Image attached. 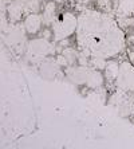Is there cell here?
Returning <instances> with one entry per match:
<instances>
[{
    "label": "cell",
    "instance_id": "obj_12",
    "mask_svg": "<svg viewBox=\"0 0 134 149\" xmlns=\"http://www.w3.org/2000/svg\"><path fill=\"white\" fill-rule=\"evenodd\" d=\"M134 12V0H119L117 7V14L119 16H129Z\"/></svg>",
    "mask_w": 134,
    "mask_h": 149
},
{
    "label": "cell",
    "instance_id": "obj_8",
    "mask_svg": "<svg viewBox=\"0 0 134 149\" xmlns=\"http://www.w3.org/2000/svg\"><path fill=\"white\" fill-rule=\"evenodd\" d=\"M60 65L58 63L56 58H46L39 63V73L44 79H54L60 74Z\"/></svg>",
    "mask_w": 134,
    "mask_h": 149
},
{
    "label": "cell",
    "instance_id": "obj_9",
    "mask_svg": "<svg viewBox=\"0 0 134 149\" xmlns=\"http://www.w3.org/2000/svg\"><path fill=\"white\" fill-rule=\"evenodd\" d=\"M42 23H43V16H40L36 12L27 15L26 20H24V28L28 34H36L40 30Z\"/></svg>",
    "mask_w": 134,
    "mask_h": 149
},
{
    "label": "cell",
    "instance_id": "obj_3",
    "mask_svg": "<svg viewBox=\"0 0 134 149\" xmlns=\"http://www.w3.org/2000/svg\"><path fill=\"white\" fill-rule=\"evenodd\" d=\"M78 28V17L74 14L66 12L60 19H56L52 23V34L56 42H62L71 36Z\"/></svg>",
    "mask_w": 134,
    "mask_h": 149
},
{
    "label": "cell",
    "instance_id": "obj_15",
    "mask_svg": "<svg viewBox=\"0 0 134 149\" xmlns=\"http://www.w3.org/2000/svg\"><path fill=\"white\" fill-rule=\"evenodd\" d=\"M107 63L105 62V58H99V56H91L90 59V66H93L97 70H103L106 67Z\"/></svg>",
    "mask_w": 134,
    "mask_h": 149
},
{
    "label": "cell",
    "instance_id": "obj_18",
    "mask_svg": "<svg viewBox=\"0 0 134 149\" xmlns=\"http://www.w3.org/2000/svg\"><path fill=\"white\" fill-rule=\"evenodd\" d=\"M90 0H78V3H79V6H81V4H87L89 3Z\"/></svg>",
    "mask_w": 134,
    "mask_h": 149
},
{
    "label": "cell",
    "instance_id": "obj_1",
    "mask_svg": "<svg viewBox=\"0 0 134 149\" xmlns=\"http://www.w3.org/2000/svg\"><path fill=\"white\" fill-rule=\"evenodd\" d=\"M76 43L87 56L106 59L124 50L125 35L111 15L83 11L78 17Z\"/></svg>",
    "mask_w": 134,
    "mask_h": 149
},
{
    "label": "cell",
    "instance_id": "obj_11",
    "mask_svg": "<svg viewBox=\"0 0 134 149\" xmlns=\"http://www.w3.org/2000/svg\"><path fill=\"white\" fill-rule=\"evenodd\" d=\"M56 6L54 1H48L47 6L44 7V12H43V22L46 24H52L56 20Z\"/></svg>",
    "mask_w": 134,
    "mask_h": 149
},
{
    "label": "cell",
    "instance_id": "obj_7",
    "mask_svg": "<svg viewBox=\"0 0 134 149\" xmlns=\"http://www.w3.org/2000/svg\"><path fill=\"white\" fill-rule=\"evenodd\" d=\"M117 89L134 94V66L129 62H122L119 65V73L115 79Z\"/></svg>",
    "mask_w": 134,
    "mask_h": 149
},
{
    "label": "cell",
    "instance_id": "obj_13",
    "mask_svg": "<svg viewBox=\"0 0 134 149\" xmlns=\"http://www.w3.org/2000/svg\"><path fill=\"white\" fill-rule=\"evenodd\" d=\"M105 71H106V78L109 81L117 79L118 73H119V65L115 61H110V62H107L106 67H105Z\"/></svg>",
    "mask_w": 134,
    "mask_h": 149
},
{
    "label": "cell",
    "instance_id": "obj_19",
    "mask_svg": "<svg viewBox=\"0 0 134 149\" xmlns=\"http://www.w3.org/2000/svg\"><path fill=\"white\" fill-rule=\"evenodd\" d=\"M133 39H134V36H133Z\"/></svg>",
    "mask_w": 134,
    "mask_h": 149
},
{
    "label": "cell",
    "instance_id": "obj_17",
    "mask_svg": "<svg viewBox=\"0 0 134 149\" xmlns=\"http://www.w3.org/2000/svg\"><path fill=\"white\" fill-rule=\"evenodd\" d=\"M56 61H58V63L60 65V67H65V66H67V65H69V61L66 59V56L63 55V54H62V55L56 56Z\"/></svg>",
    "mask_w": 134,
    "mask_h": 149
},
{
    "label": "cell",
    "instance_id": "obj_4",
    "mask_svg": "<svg viewBox=\"0 0 134 149\" xmlns=\"http://www.w3.org/2000/svg\"><path fill=\"white\" fill-rule=\"evenodd\" d=\"M26 51H27V58L31 62L40 63L50 54H54L55 47L47 40V38H39L28 42Z\"/></svg>",
    "mask_w": 134,
    "mask_h": 149
},
{
    "label": "cell",
    "instance_id": "obj_2",
    "mask_svg": "<svg viewBox=\"0 0 134 149\" xmlns=\"http://www.w3.org/2000/svg\"><path fill=\"white\" fill-rule=\"evenodd\" d=\"M66 78L74 85H82V86H87L90 89H98L102 86L103 83V77L102 74L94 67L89 66H71L66 69Z\"/></svg>",
    "mask_w": 134,
    "mask_h": 149
},
{
    "label": "cell",
    "instance_id": "obj_10",
    "mask_svg": "<svg viewBox=\"0 0 134 149\" xmlns=\"http://www.w3.org/2000/svg\"><path fill=\"white\" fill-rule=\"evenodd\" d=\"M23 12H24V6L20 0L10 1V4H8V7H7V14L12 23H16V22L20 20Z\"/></svg>",
    "mask_w": 134,
    "mask_h": 149
},
{
    "label": "cell",
    "instance_id": "obj_5",
    "mask_svg": "<svg viewBox=\"0 0 134 149\" xmlns=\"http://www.w3.org/2000/svg\"><path fill=\"white\" fill-rule=\"evenodd\" d=\"M26 28L24 26H17V24H11L7 26V28L3 31V40L6 42V45L10 49H14L16 51H23L26 47Z\"/></svg>",
    "mask_w": 134,
    "mask_h": 149
},
{
    "label": "cell",
    "instance_id": "obj_6",
    "mask_svg": "<svg viewBox=\"0 0 134 149\" xmlns=\"http://www.w3.org/2000/svg\"><path fill=\"white\" fill-rule=\"evenodd\" d=\"M110 105L117 109L121 116L127 117L134 113V98L131 97V93H127L118 89L110 98Z\"/></svg>",
    "mask_w": 134,
    "mask_h": 149
},
{
    "label": "cell",
    "instance_id": "obj_16",
    "mask_svg": "<svg viewBox=\"0 0 134 149\" xmlns=\"http://www.w3.org/2000/svg\"><path fill=\"white\" fill-rule=\"evenodd\" d=\"M63 55L66 56L67 61H69V65H72L75 61H78L79 54L75 51V50H72V49H65L63 50Z\"/></svg>",
    "mask_w": 134,
    "mask_h": 149
},
{
    "label": "cell",
    "instance_id": "obj_14",
    "mask_svg": "<svg viewBox=\"0 0 134 149\" xmlns=\"http://www.w3.org/2000/svg\"><path fill=\"white\" fill-rule=\"evenodd\" d=\"M24 6V12H38L42 0H20Z\"/></svg>",
    "mask_w": 134,
    "mask_h": 149
}]
</instances>
